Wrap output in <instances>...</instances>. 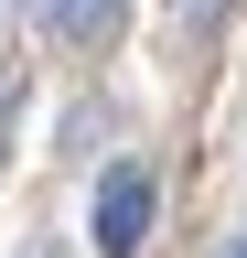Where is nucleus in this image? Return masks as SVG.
Masks as SVG:
<instances>
[{"mask_svg": "<svg viewBox=\"0 0 247 258\" xmlns=\"http://www.w3.org/2000/svg\"><path fill=\"white\" fill-rule=\"evenodd\" d=\"M150 215H161L150 161H108L97 194H86V237H97V258H140V247H150Z\"/></svg>", "mask_w": 247, "mask_h": 258, "instance_id": "obj_1", "label": "nucleus"}, {"mask_svg": "<svg viewBox=\"0 0 247 258\" xmlns=\"http://www.w3.org/2000/svg\"><path fill=\"white\" fill-rule=\"evenodd\" d=\"M33 22L54 32V43H75V54H97L108 32H118V0H33Z\"/></svg>", "mask_w": 247, "mask_h": 258, "instance_id": "obj_2", "label": "nucleus"}, {"mask_svg": "<svg viewBox=\"0 0 247 258\" xmlns=\"http://www.w3.org/2000/svg\"><path fill=\"white\" fill-rule=\"evenodd\" d=\"M172 11H183V22H204V11H215V0H172Z\"/></svg>", "mask_w": 247, "mask_h": 258, "instance_id": "obj_3", "label": "nucleus"}, {"mask_svg": "<svg viewBox=\"0 0 247 258\" xmlns=\"http://www.w3.org/2000/svg\"><path fill=\"white\" fill-rule=\"evenodd\" d=\"M215 258H247V237H226V247H215Z\"/></svg>", "mask_w": 247, "mask_h": 258, "instance_id": "obj_4", "label": "nucleus"}]
</instances>
